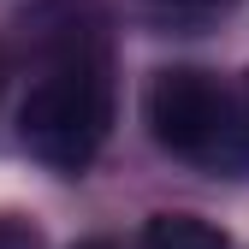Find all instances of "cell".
<instances>
[{
	"label": "cell",
	"instance_id": "obj_1",
	"mask_svg": "<svg viewBox=\"0 0 249 249\" xmlns=\"http://www.w3.org/2000/svg\"><path fill=\"white\" fill-rule=\"evenodd\" d=\"M107 124H113V89H107L101 66L95 59H71V66L48 71L30 89V101L18 113V137L42 166L83 172L101 154Z\"/></svg>",
	"mask_w": 249,
	"mask_h": 249
},
{
	"label": "cell",
	"instance_id": "obj_2",
	"mask_svg": "<svg viewBox=\"0 0 249 249\" xmlns=\"http://www.w3.org/2000/svg\"><path fill=\"white\" fill-rule=\"evenodd\" d=\"M142 119H148V137L166 154L208 160V166H231V148H237V131H243V113L231 101V89L213 71H196V66L154 71L148 95H142Z\"/></svg>",
	"mask_w": 249,
	"mask_h": 249
},
{
	"label": "cell",
	"instance_id": "obj_3",
	"mask_svg": "<svg viewBox=\"0 0 249 249\" xmlns=\"http://www.w3.org/2000/svg\"><path fill=\"white\" fill-rule=\"evenodd\" d=\"M142 249H231V237L202 213H154L142 226Z\"/></svg>",
	"mask_w": 249,
	"mask_h": 249
},
{
	"label": "cell",
	"instance_id": "obj_4",
	"mask_svg": "<svg viewBox=\"0 0 249 249\" xmlns=\"http://www.w3.org/2000/svg\"><path fill=\"white\" fill-rule=\"evenodd\" d=\"M0 249H48V243H42V231L30 226V220H18V213H0Z\"/></svg>",
	"mask_w": 249,
	"mask_h": 249
},
{
	"label": "cell",
	"instance_id": "obj_5",
	"mask_svg": "<svg viewBox=\"0 0 249 249\" xmlns=\"http://www.w3.org/2000/svg\"><path fill=\"white\" fill-rule=\"evenodd\" d=\"M77 249H107V243H77Z\"/></svg>",
	"mask_w": 249,
	"mask_h": 249
}]
</instances>
